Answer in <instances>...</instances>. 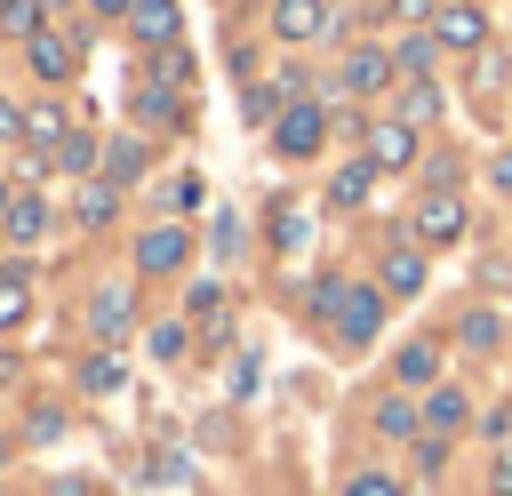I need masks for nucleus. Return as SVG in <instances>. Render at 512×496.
I'll use <instances>...</instances> for the list:
<instances>
[{"label":"nucleus","mask_w":512,"mask_h":496,"mask_svg":"<svg viewBox=\"0 0 512 496\" xmlns=\"http://www.w3.org/2000/svg\"><path fill=\"white\" fill-rule=\"evenodd\" d=\"M312 312H328V328H336L344 344H368V336L384 328V296H376V288H352V280H320V288H312Z\"/></svg>","instance_id":"obj_1"},{"label":"nucleus","mask_w":512,"mask_h":496,"mask_svg":"<svg viewBox=\"0 0 512 496\" xmlns=\"http://www.w3.org/2000/svg\"><path fill=\"white\" fill-rule=\"evenodd\" d=\"M320 136H328V112H320V104H288V112H280V128H272V144H280L288 160L320 152Z\"/></svg>","instance_id":"obj_2"},{"label":"nucleus","mask_w":512,"mask_h":496,"mask_svg":"<svg viewBox=\"0 0 512 496\" xmlns=\"http://www.w3.org/2000/svg\"><path fill=\"white\" fill-rule=\"evenodd\" d=\"M432 40H440V48H480V40H488V16H480L472 0H448V8L432 16Z\"/></svg>","instance_id":"obj_3"},{"label":"nucleus","mask_w":512,"mask_h":496,"mask_svg":"<svg viewBox=\"0 0 512 496\" xmlns=\"http://www.w3.org/2000/svg\"><path fill=\"white\" fill-rule=\"evenodd\" d=\"M176 24H184L176 0H136V8H128V32H136L144 48H176Z\"/></svg>","instance_id":"obj_4"},{"label":"nucleus","mask_w":512,"mask_h":496,"mask_svg":"<svg viewBox=\"0 0 512 496\" xmlns=\"http://www.w3.org/2000/svg\"><path fill=\"white\" fill-rule=\"evenodd\" d=\"M328 24H336L328 0H280V8H272V32H280V40H320Z\"/></svg>","instance_id":"obj_5"},{"label":"nucleus","mask_w":512,"mask_h":496,"mask_svg":"<svg viewBox=\"0 0 512 496\" xmlns=\"http://www.w3.org/2000/svg\"><path fill=\"white\" fill-rule=\"evenodd\" d=\"M416 232H424V240H456V232H464V200H456V192H424V200H416Z\"/></svg>","instance_id":"obj_6"},{"label":"nucleus","mask_w":512,"mask_h":496,"mask_svg":"<svg viewBox=\"0 0 512 496\" xmlns=\"http://www.w3.org/2000/svg\"><path fill=\"white\" fill-rule=\"evenodd\" d=\"M24 56H32V72H40V80H72V64H80L64 32H32V40H24Z\"/></svg>","instance_id":"obj_7"},{"label":"nucleus","mask_w":512,"mask_h":496,"mask_svg":"<svg viewBox=\"0 0 512 496\" xmlns=\"http://www.w3.org/2000/svg\"><path fill=\"white\" fill-rule=\"evenodd\" d=\"M368 160H376V168H408V160H416V128H408V120L368 128Z\"/></svg>","instance_id":"obj_8"},{"label":"nucleus","mask_w":512,"mask_h":496,"mask_svg":"<svg viewBox=\"0 0 512 496\" xmlns=\"http://www.w3.org/2000/svg\"><path fill=\"white\" fill-rule=\"evenodd\" d=\"M184 256H192V240H184L176 224H160V232H144V240H136V264H144V272H176Z\"/></svg>","instance_id":"obj_9"},{"label":"nucleus","mask_w":512,"mask_h":496,"mask_svg":"<svg viewBox=\"0 0 512 496\" xmlns=\"http://www.w3.org/2000/svg\"><path fill=\"white\" fill-rule=\"evenodd\" d=\"M384 80H392V56H384V48H352V56H344V88H352V96H368V88H384Z\"/></svg>","instance_id":"obj_10"},{"label":"nucleus","mask_w":512,"mask_h":496,"mask_svg":"<svg viewBox=\"0 0 512 496\" xmlns=\"http://www.w3.org/2000/svg\"><path fill=\"white\" fill-rule=\"evenodd\" d=\"M128 312H136V304H128V288L112 280V288H96V304H88V328H96V336H128Z\"/></svg>","instance_id":"obj_11"},{"label":"nucleus","mask_w":512,"mask_h":496,"mask_svg":"<svg viewBox=\"0 0 512 496\" xmlns=\"http://www.w3.org/2000/svg\"><path fill=\"white\" fill-rule=\"evenodd\" d=\"M0 224H8V240H40V232H48V200H32V192H16Z\"/></svg>","instance_id":"obj_12"},{"label":"nucleus","mask_w":512,"mask_h":496,"mask_svg":"<svg viewBox=\"0 0 512 496\" xmlns=\"http://www.w3.org/2000/svg\"><path fill=\"white\" fill-rule=\"evenodd\" d=\"M368 184H376V160H352V168H336L328 200H336V208H360V200H368Z\"/></svg>","instance_id":"obj_13"},{"label":"nucleus","mask_w":512,"mask_h":496,"mask_svg":"<svg viewBox=\"0 0 512 496\" xmlns=\"http://www.w3.org/2000/svg\"><path fill=\"white\" fill-rule=\"evenodd\" d=\"M384 288H392V296H416V288H424V256H416V248H392V256H384Z\"/></svg>","instance_id":"obj_14"},{"label":"nucleus","mask_w":512,"mask_h":496,"mask_svg":"<svg viewBox=\"0 0 512 496\" xmlns=\"http://www.w3.org/2000/svg\"><path fill=\"white\" fill-rule=\"evenodd\" d=\"M104 176H112V184L144 176V144H136V136H112V144H104Z\"/></svg>","instance_id":"obj_15"},{"label":"nucleus","mask_w":512,"mask_h":496,"mask_svg":"<svg viewBox=\"0 0 512 496\" xmlns=\"http://www.w3.org/2000/svg\"><path fill=\"white\" fill-rule=\"evenodd\" d=\"M24 312H32V288H24V272H0V328H24Z\"/></svg>","instance_id":"obj_16"},{"label":"nucleus","mask_w":512,"mask_h":496,"mask_svg":"<svg viewBox=\"0 0 512 496\" xmlns=\"http://www.w3.org/2000/svg\"><path fill=\"white\" fill-rule=\"evenodd\" d=\"M24 136H32V144H40V152H48V160H56V144H64V136H72V128H64V112H48V104H40V112H32V120H24Z\"/></svg>","instance_id":"obj_17"},{"label":"nucleus","mask_w":512,"mask_h":496,"mask_svg":"<svg viewBox=\"0 0 512 496\" xmlns=\"http://www.w3.org/2000/svg\"><path fill=\"white\" fill-rule=\"evenodd\" d=\"M40 8H48V0H0V32L32 40V32H40Z\"/></svg>","instance_id":"obj_18"},{"label":"nucleus","mask_w":512,"mask_h":496,"mask_svg":"<svg viewBox=\"0 0 512 496\" xmlns=\"http://www.w3.org/2000/svg\"><path fill=\"white\" fill-rule=\"evenodd\" d=\"M184 80H192V56L184 48H160L152 56V88H184Z\"/></svg>","instance_id":"obj_19"},{"label":"nucleus","mask_w":512,"mask_h":496,"mask_svg":"<svg viewBox=\"0 0 512 496\" xmlns=\"http://www.w3.org/2000/svg\"><path fill=\"white\" fill-rule=\"evenodd\" d=\"M496 88H504V56L480 48V56H472V96H496Z\"/></svg>","instance_id":"obj_20"},{"label":"nucleus","mask_w":512,"mask_h":496,"mask_svg":"<svg viewBox=\"0 0 512 496\" xmlns=\"http://www.w3.org/2000/svg\"><path fill=\"white\" fill-rule=\"evenodd\" d=\"M400 112H408V128H416V120H432V112H440V88H432V80H408Z\"/></svg>","instance_id":"obj_21"},{"label":"nucleus","mask_w":512,"mask_h":496,"mask_svg":"<svg viewBox=\"0 0 512 496\" xmlns=\"http://www.w3.org/2000/svg\"><path fill=\"white\" fill-rule=\"evenodd\" d=\"M432 368H440L432 344H408V352H400V384H432Z\"/></svg>","instance_id":"obj_22"},{"label":"nucleus","mask_w":512,"mask_h":496,"mask_svg":"<svg viewBox=\"0 0 512 496\" xmlns=\"http://www.w3.org/2000/svg\"><path fill=\"white\" fill-rule=\"evenodd\" d=\"M424 416H432L440 432H448V424H464V392H448V384H440V392L424 400Z\"/></svg>","instance_id":"obj_23"},{"label":"nucleus","mask_w":512,"mask_h":496,"mask_svg":"<svg viewBox=\"0 0 512 496\" xmlns=\"http://www.w3.org/2000/svg\"><path fill=\"white\" fill-rule=\"evenodd\" d=\"M112 216V184H80V224H104Z\"/></svg>","instance_id":"obj_24"},{"label":"nucleus","mask_w":512,"mask_h":496,"mask_svg":"<svg viewBox=\"0 0 512 496\" xmlns=\"http://www.w3.org/2000/svg\"><path fill=\"white\" fill-rule=\"evenodd\" d=\"M80 384H88V392H120V360H112V352H104V360H88V368H80Z\"/></svg>","instance_id":"obj_25"},{"label":"nucleus","mask_w":512,"mask_h":496,"mask_svg":"<svg viewBox=\"0 0 512 496\" xmlns=\"http://www.w3.org/2000/svg\"><path fill=\"white\" fill-rule=\"evenodd\" d=\"M344 496H400V480H384V472H352Z\"/></svg>","instance_id":"obj_26"},{"label":"nucleus","mask_w":512,"mask_h":496,"mask_svg":"<svg viewBox=\"0 0 512 496\" xmlns=\"http://www.w3.org/2000/svg\"><path fill=\"white\" fill-rule=\"evenodd\" d=\"M88 160H96L88 136H64V144H56V168H88Z\"/></svg>","instance_id":"obj_27"},{"label":"nucleus","mask_w":512,"mask_h":496,"mask_svg":"<svg viewBox=\"0 0 512 496\" xmlns=\"http://www.w3.org/2000/svg\"><path fill=\"white\" fill-rule=\"evenodd\" d=\"M464 344H472V352L496 344V312H464Z\"/></svg>","instance_id":"obj_28"},{"label":"nucleus","mask_w":512,"mask_h":496,"mask_svg":"<svg viewBox=\"0 0 512 496\" xmlns=\"http://www.w3.org/2000/svg\"><path fill=\"white\" fill-rule=\"evenodd\" d=\"M168 208H200V176H176L168 184Z\"/></svg>","instance_id":"obj_29"},{"label":"nucleus","mask_w":512,"mask_h":496,"mask_svg":"<svg viewBox=\"0 0 512 496\" xmlns=\"http://www.w3.org/2000/svg\"><path fill=\"white\" fill-rule=\"evenodd\" d=\"M488 480H496V496H512V448L496 456V472H488Z\"/></svg>","instance_id":"obj_30"},{"label":"nucleus","mask_w":512,"mask_h":496,"mask_svg":"<svg viewBox=\"0 0 512 496\" xmlns=\"http://www.w3.org/2000/svg\"><path fill=\"white\" fill-rule=\"evenodd\" d=\"M392 16H440V0H392Z\"/></svg>","instance_id":"obj_31"},{"label":"nucleus","mask_w":512,"mask_h":496,"mask_svg":"<svg viewBox=\"0 0 512 496\" xmlns=\"http://www.w3.org/2000/svg\"><path fill=\"white\" fill-rule=\"evenodd\" d=\"M88 8H96V16H128L136 0H88Z\"/></svg>","instance_id":"obj_32"},{"label":"nucleus","mask_w":512,"mask_h":496,"mask_svg":"<svg viewBox=\"0 0 512 496\" xmlns=\"http://www.w3.org/2000/svg\"><path fill=\"white\" fill-rule=\"evenodd\" d=\"M16 128H24V120H16V104H0V136H16Z\"/></svg>","instance_id":"obj_33"},{"label":"nucleus","mask_w":512,"mask_h":496,"mask_svg":"<svg viewBox=\"0 0 512 496\" xmlns=\"http://www.w3.org/2000/svg\"><path fill=\"white\" fill-rule=\"evenodd\" d=\"M496 184H504V192H512V152H504V160H496Z\"/></svg>","instance_id":"obj_34"},{"label":"nucleus","mask_w":512,"mask_h":496,"mask_svg":"<svg viewBox=\"0 0 512 496\" xmlns=\"http://www.w3.org/2000/svg\"><path fill=\"white\" fill-rule=\"evenodd\" d=\"M496 432H504V440H512V408H504V416H496Z\"/></svg>","instance_id":"obj_35"},{"label":"nucleus","mask_w":512,"mask_h":496,"mask_svg":"<svg viewBox=\"0 0 512 496\" xmlns=\"http://www.w3.org/2000/svg\"><path fill=\"white\" fill-rule=\"evenodd\" d=\"M8 200H16V192H8V184H0V216H8Z\"/></svg>","instance_id":"obj_36"}]
</instances>
